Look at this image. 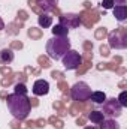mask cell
<instances>
[{
    "label": "cell",
    "mask_w": 127,
    "mask_h": 129,
    "mask_svg": "<svg viewBox=\"0 0 127 129\" xmlns=\"http://www.w3.org/2000/svg\"><path fill=\"white\" fill-rule=\"evenodd\" d=\"M6 105L9 113L18 120H24L32 111V101L27 98V95H18V93L8 95Z\"/></svg>",
    "instance_id": "6da1fadb"
},
{
    "label": "cell",
    "mask_w": 127,
    "mask_h": 129,
    "mask_svg": "<svg viewBox=\"0 0 127 129\" xmlns=\"http://www.w3.org/2000/svg\"><path fill=\"white\" fill-rule=\"evenodd\" d=\"M69 48H70V42L66 36H55L46 42V53L54 60H60L69 51Z\"/></svg>",
    "instance_id": "7a4b0ae2"
},
{
    "label": "cell",
    "mask_w": 127,
    "mask_h": 129,
    "mask_svg": "<svg viewBox=\"0 0 127 129\" xmlns=\"http://www.w3.org/2000/svg\"><path fill=\"white\" fill-rule=\"evenodd\" d=\"M70 96L73 101H78V102H85L88 101L91 96V89L87 83L84 81H79V83H75L70 89Z\"/></svg>",
    "instance_id": "3957f363"
},
{
    "label": "cell",
    "mask_w": 127,
    "mask_h": 129,
    "mask_svg": "<svg viewBox=\"0 0 127 129\" xmlns=\"http://www.w3.org/2000/svg\"><path fill=\"white\" fill-rule=\"evenodd\" d=\"M61 62H63L64 68L69 69V71H73V69H78L81 63H82V57L78 51L75 50H69L63 57H61Z\"/></svg>",
    "instance_id": "277c9868"
},
{
    "label": "cell",
    "mask_w": 127,
    "mask_h": 129,
    "mask_svg": "<svg viewBox=\"0 0 127 129\" xmlns=\"http://www.w3.org/2000/svg\"><path fill=\"white\" fill-rule=\"evenodd\" d=\"M121 105L118 104V101L117 99H109V101H105L103 102V114H106V116H111V117H118L120 114H121Z\"/></svg>",
    "instance_id": "5b68a950"
},
{
    "label": "cell",
    "mask_w": 127,
    "mask_h": 129,
    "mask_svg": "<svg viewBox=\"0 0 127 129\" xmlns=\"http://www.w3.org/2000/svg\"><path fill=\"white\" fill-rule=\"evenodd\" d=\"M32 90L36 96L48 95V92H49V84H48V81H45V80H37V81H34Z\"/></svg>",
    "instance_id": "8992f818"
},
{
    "label": "cell",
    "mask_w": 127,
    "mask_h": 129,
    "mask_svg": "<svg viewBox=\"0 0 127 129\" xmlns=\"http://www.w3.org/2000/svg\"><path fill=\"white\" fill-rule=\"evenodd\" d=\"M60 24L64 27H76L79 24V17L75 14H63L60 17Z\"/></svg>",
    "instance_id": "52a82bcc"
},
{
    "label": "cell",
    "mask_w": 127,
    "mask_h": 129,
    "mask_svg": "<svg viewBox=\"0 0 127 129\" xmlns=\"http://www.w3.org/2000/svg\"><path fill=\"white\" fill-rule=\"evenodd\" d=\"M114 17L118 20V21H124L127 18V8L126 5H118L114 8Z\"/></svg>",
    "instance_id": "ba28073f"
},
{
    "label": "cell",
    "mask_w": 127,
    "mask_h": 129,
    "mask_svg": "<svg viewBox=\"0 0 127 129\" xmlns=\"http://www.w3.org/2000/svg\"><path fill=\"white\" fill-rule=\"evenodd\" d=\"M14 60V51L12 50H8V48H3L0 51V63L8 64Z\"/></svg>",
    "instance_id": "9c48e42d"
},
{
    "label": "cell",
    "mask_w": 127,
    "mask_h": 129,
    "mask_svg": "<svg viewBox=\"0 0 127 129\" xmlns=\"http://www.w3.org/2000/svg\"><path fill=\"white\" fill-rule=\"evenodd\" d=\"M37 21H39V26H40V27L46 29V27H49V26L52 24V17H49V15H46V14H42Z\"/></svg>",
    "instance_id": "30bf717a"
},
{
    "label": "cell",
    "mask_w": 127,
    "mask_h": 129,
    "mask_svg": "<svg viewBox=\"0 0 127 129\" xmlns=\"http://www.w3.org/2000/svg\"><path fill=\"white\" fill-rule=\"evenodd\" d=\"M100 129H120V125H118L115 120L109 119V120L100 122Z\"/></svg>",
    "instance_id": "8fae6325"
},
{
    "label": "cell",
    "mask_w": 127,
    "mask_h": 129,
    "mask_svg": "<svg viewBox=\"0 0 127 129\" xmlns=\"http://www.w3.org/2000/svg\"><path fill=\"white\" fill-rule=\"evenodd\" d=\"M90 99H91L94 104H103V102L106 101V95H105L103 92H93L91 96H90Z\"/></svg>",
    "instance_id": "7c38bea8"
},
{
    "label": "cell",
    "mask_w": 127,
    "mask_h": 129,
    "mask_svg": "<svg viewBox=\"0 0 127 129\" xmlns=\"http://www.w3.org/2000/svg\"><path fill=\"white\" fill-rule=\"evenodd\" d=\"M88 119L93 122V123H100V122H103L105 119H103V113L102 111H91L90 114H88Z\"/></svg>",
    "instance_id": "4fadbf2b"
},
{
    "label": "cell",
    "mask_w": 127,
    "mask_h": 129,
    "mask_svg": "<svg viewBox=\"0 0 127 129\" xmlns=\"http://www.w3.org/2000/svg\"><path fill=\"white\" fill-rule=\"evenodd\" d=\"M57 2H58V0H37V3H39L45 11H51V9H54V6L57 5Z\"/></svg>",
    "instance_id": "5bb4252c"
},
{
    "label": "cell",
    "mask_w": 127,
    "mask_h": 129,
    "mask_svg": "<svg viewBox=\"0 0 127 129\" xmlns=\"http://www.w3.org/2000/svg\"><path fill=\"white\" fill-rule=\"evenodd\" d=\"M67 32H69V29L64 27L63 24H57V26H54V29H52L54 36H67Z\"/></svg>",
    "instance_id": "9a60e30c"
},
{
    "label": "cell",
    "mask_w": 127,
    "mask_h": 129,
    "mask_svg": "<svg viewBox=\"0 0 127 129\" xmlns=\"http://www.w3.org/2000/svg\"><path fill=\"white\" fill-rule=\"evenodd\" d=\"M15 93H18V95H27V87L23 83H17L15 84Z\"/></svg>",
    "instance_id": "2e32d148"
},
{
    "label": "cell",
    "mask_w": 127,
    "mask_h": 129,
    "mask_svg": "<svg viewBox=\"0 0 127 129\" xmlns=\"http://www.w3.org/2000/svg\"><path fill=\"white\" fill-rule=\"evenodd\" d=\"M117 101H118V104H120L121 107H127V93H126V92H123Z\"/></svg>",
    "instance_id": "e0dca14e"
},
{
    "label": "cell",
    "mask_w": 127,
    "mask_h": 129,
    "mask_svg": "<svg viewBox=\"0 0 127 129\" xmlns=\"http://www.w3.org/2000/svg\"><path fill=\"white\" fill-rule=\"evenodd\" d=\"M29 36H30V38H40V36H42V33L40 32H37V30H36V29H29Z\"/></svg>",
    "instance_id": "ac0fdd59"
},
{
    "label": "cell",
    "mask_w": 127,
    "mask_h": 129,
    "mask_svg": "<svg viewBox=\"0 0 127 129\" xmlns=\"http://www.w3.org/2000/svg\"><path fill=\"white\" fill-rule=\"evenodd\" d=\"M102 6H103L105 9H111V8L114 6V0H103Z\"/></svg>",
    "instance_id": "d6986e66"
},
{
    "label": "cell",
    "mask_w": 127,
    "mask_h": 129,
    "mask_svg": "<svg viewBox=\"0 0 127 129\" xmlns=\"http://www.w3.org/2000/svg\"><path fill=\"white\" fill-rule=\"evenodd\" d=\"M39 60H40V63H42V66H43V68H48V66H49V64H48V62H46L45 59H39Z\"/></svg>",
    "instance_id": "ffe728a7"
},
{
    "label": "cell",
    "mask_w": 127,
    "mask_h": 129,
    "mask_svg": "<svg viewBox=\"0 0 127 129\" xmlns=\"http://www.w3.org/2000/svg\"><path fill=\"white\" fill-rule=\"evenodd\" d=\"M3 27H5V23H3V20H2V18H0V30H2V29H3Z\"/></svg>",
    "instance_id": "44dd1931"
},
{
    "label": "cell",
    "mask_w": 127,
    "mask_h": 129,
    "mask_svg": "<svg viewBox=\"0 0 127 129\" xmlns=\"http://www.w3.org/2000/svg\"><path fill=\"white\" fill-rule=\"evenodd\" d=\"M85 129H97V128H94V126H88V128H85Z\"/></svg>",
    "instance_id": "7402d4cb"
}]
</instances>
